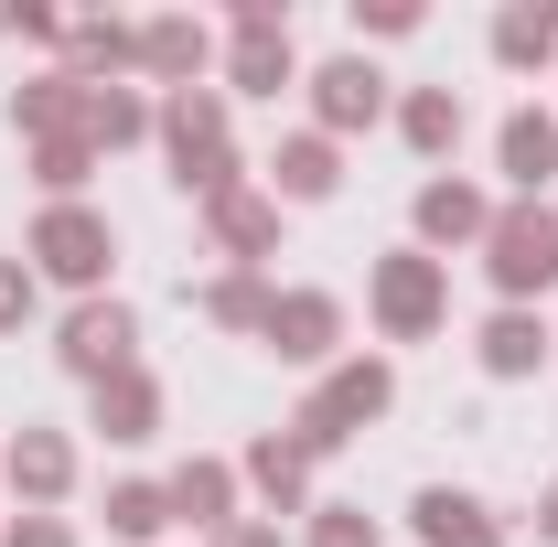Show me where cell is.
<instances>
[{"mask_svg": "<svg viewBox=\"0 0 558 547\" xmlns=\"http://www.w3.org/2000/svg\"><path fill=\"white\" fill-rule=\"evenodd\" d=\"M150 139H161V161H172V183L183 194H226L236 183V139H226V86H183V97H161V119H150Z\"/></svg>", "mask_w": 558, "mask_h": 547, "instance_id": "obj_1", "label": "cell"}, {"mask_svg": "<svg viewBox=\"0 0 558 547\" xmlns=\"http://www.w3.org/2000/svg\"><path fill=\"white\" fill-rule=\"evenodd\" d=\"M387 409H398V376H387L376 354H354V365H333V376H323V387L301 398L290 440H301L312 462H333V451H344L354 429H365V418H387Z\"/></svg>", "mask_w": 558, "mask_h": 547, "instance_id": "obj_2", "label": "cell"}, {"mask_svg": "<svg viewBox=\"0 0 558 547\" xmlns=\"http://www.w3.org/2000/svg\"><path fill=\"white\" fill-rule=\"evenodd\" d=\"M484 269H494V290H505V312H526V301L558 279V205H494Z\"/></svg>", "mask_w": 558, "mask_h": 547, "instance_id": "obj_3", "label": "cell"}, {"mask_svg": "<svg viewBox=\"0 0 558 547\" xmlns=\"http://www.w3.org/2000/svg\"><path fill=\"white\" fill-rule=\"evenodd\" d=\"M365 301H376V333H387V343H429L440 312H451V279H440L429 247H398V258H376Z\"/></svg>", "mask_w": 558, "mask_h": 547, "instance_id": "obj_4", "label": "cell"}, {"mask_svg": "<svg viewBox=\"0 0 558 547\" xmlns=\"http://www.w3.org/2000/svg\"><path fill=\"white\" fill-rule=\"evenodd\" d=\"M108 258H119L108 215H86V205H44V226H33V279H65V290H86V301H97Z\"/></svg>", "mask_w": 558, "mask_h": 547, "instance_id": "obj_5", "label": "cell"}, {"mask_svg": "<svg viewBox=\"0 0 558 547\" xmlns=\"http://www.w3.org/2000/svg\"><path fill=\"white\" fill-rule=\"evenodd\" d=\"M301 75L290 54V11L279 0H236V44H226V97H279Z\"/></svg>", "mask_w": 558, "mask_h": 547, "instance_id": "obj_6", "label": "cell"}, {"mask_svg": "<svg viewBox=\"0 0 558 547\" xmlns=\"http://www.w3.org/2000/svg\"><path fill=\"white\" fill-rule=\"evenodd\" d=\"M54 354H65V376H119V365H140V323H130V301H75L65 312V333H54Z\"/></svg>", "mask_w": 558, "mask_h": 547, "instance_id": "obj_7", "label": "cell"}, {"mask_svg": "<svg viewBox=\"0 0 558 547\" xmlns=\"http://www.w3.org/2000/svg\"><path fill=\"white\" fill-rule=\"evenodd\" d=\"M258 343H269V354H290V365H323V354L344 343V301H333V290H279Z\"/></svg>", "mask_w": 558, "mask_h": 547, "instance_id": "obj_8", "label": "cell"}, {"mask_svg": "<svg viewBox=\"0 0 558 547\" xmlns=\"http://www.w3.org/2000/svg\"><path fill=\"white\" fill-rule=\"evenodd\" d=\"M0 473H11V494H22V515H44V505L75 494V440L65 429H22V440L0 451Z\"/></svg>", "mask_w": 558, "mask_h": 547, "instance_id": "obj_9", "label": "cell"}, {"mask_svg": "<svg viewBox=\"0 0 558 547\" xmlns=\"http://www.w3.org/2000/svg\"><path fill=\"white\" fill-rule=\"evenodd\" d=\"M312 119H323V139L333 130H376V119H387V75L365 65V54H333V65L312 75Z\"/></svg>", "mask_w": 558, "mask_h": 547, "instance_id": "obj_10", "label": "cell"}, {"mask_svg": "<svg viewBox=\"0 0 558 547\" xmlns=\"http://www.w3.org/2000/svg\"><path fill=\"white\" fill-rule=\"evenodd\" d=\"M494 161H505L515 205H537V194L558 183V119H548V108H515V119L494 130Z\"/></svg>", "mask_w": 558, "mask_h": 547, "instance_id": "obj_11", "label": "cell"}, {"mask_svg": "<svg viewBox=\"0 0 558 547\" xmlns=\"http://www.w3.org/2000/svg\"><path fill=\"white\" fill-rule=\"evenodd\" d=\"M409 226H418V247H484V226H494V194H473V183H418V205H409Z\"/></svg>", "mask_w": 558, "mask_h": 547, "instance_id": "obj_12", "label": "cell"}, {"mask_svg": "<svg viewBox=\"0 0 558 547\" xmlns=\"http://www.w3.org/2000/svg\"><path fill=\"white\" fill-rule=\"evenodd\" d=\"M11 130L33 139V150H44V139H86V75H33V86H11Z\"/></svg>", "mask_w": 558, "mask_h": 547, "instance_id": "obj_13", "label": "cell"}, {"mask_svg": "<svg viewBox=\"0 0 558 547\" xmlns=\"http://www.w3.org/2000/svg\"><path fill=\"white\" fill-rule=\"evenodd\" d=\"M205 65H215V33L194 22V11H161V22H140V75H161V86L183 97Z\"/></svg>", "mask_w": 558, "mask_h": 547, "instance_id": "obj_14", "label": "cell"}, {"mask_svg": "<svg viewBox=\"0 0 558 547\" xmlns=\"http://www.w3.org/2000/svg\"><path fill=\"white\" fill-rule=\"evenodd\" d=\"M409 526H418V547H505L494 505H484V494H451V483H429V494H418Z\"/></svg>", "mask_w": 558, "mask_h": 547, "instance_id": "obj_15", "label": "cell"}, {"mask_svg": "<svg viewBox=\"0 0 558 547\" xmlns=\"http://www.w3.org/2000/svg\"><path fill=\"white\" fill-rule=\"evenodd\" d=\"M344 183V150L323 130H301V139H279V161H269V205H323Z\"/></svg>", "mask_w": 558, "mask_h": 547, "instance_id": "obj_16", "label": "cell"}, {"mask_svg": "<svg viewBox=\"0 0 558 547\" xmlns=\"http://www.w3.org/2000/svg\"><path fill=\"white\" fill-rule=\"evenodd\" d=\"M205 215H215V247H226V258H269L279 247V205L258 194V183H226Z\"/></svg>", "mask_w": 558, "mask_h": 547, "instance_id": "obj_17", "label": "cell"}, {"mask_svg": "<svg viewBox=\"0 0 558 547\" xmlns=\"http://www.w3.org/2000/svg\"><path fill=\"white\" fill-rule=\"evenodd\" d=\"M473 354H484V376H505V387H515V376H537V365L558 354V333L537 323V312H494Z\"/></svg>", "mask_w": 558, "mask_h": 547, "instance_id": "obj_18", "label": "cell"}, {"mask_svg": "<svg viewBox=\"0 0 558 547\" xmlns=\"http://www.w3.org/2000/svg\"><path fill=\"white\" fill-rule=\"evenodd\" d=\"M398 139H409L418 161H451V150H462V97H451V86H409V97H398Z\"/></svg>", "mask_w": 558, "mask_h": 547, "instance_id": "obj_19", "label": "cell"}, {"mask_svg": "<svg viewBox=\"0 0 558 547\" xmlns=\"http://www.w3.org/2000/svg\"><path fill=\"white\" fill-rule=\"evenodd\" d=\"M97 429H108V440H150V429H161V387H150V365L97 376Z\"/></svg>", "mask_w": 558, "mask_h": 547, "instance_id": "obj_20", "label": "cell"}, {"mask_svg": "<svg viewBox=\"0 0 558 547\" xmlns=\"http://www.w3.org/2000/svg\"><path fill=\"white\" fill-rule=\"evenodd\" d=\"M161 494H172V515H183V526H205V537L236 526V473H226V462H183Z\"/></svg>", "mask_w": 558, "mask_h": 547, "instance_id": "obj_21", "label": "cell"}, {"mask_svg": "<svg viewBox=\"0 0 558 547\" xmlns=\"http://www.w3.org/2000/svg\"><path fill=\"white\" fill-rule=\"evenodd\" d=\"M494 54H505L515 75L548 65L558 54V0H505V11H494Z\"/></svg>", "mask_w": 558, "mask_h": 547, "instance_id": "obj_22", "label": "cell"}, {"mask_svg": "<svg viewBox=\"0 0 558 547\" xmlns=\"http://www.w3.org/2000/svg\"><path fill=\"white\" fill-rule=\"evenodd\" d=\"M247 483H258V494H269L279 515H301V494H312V451H301V440H290V429H269V440H258V451H247Z\"/></svg>", "mask_w": 558, "mask_h": 547, "instance_id": "obj_23", "label": "cell"}, {"mask_svg": "<svg viewBox=\"0 0 558 547\" xmlns=\"http://www.w3.org/2000/svg\"><path fill=\"white\" fill-rule=\"evenodd\" d=\"M269 279L258 269H226V279H205V323H226V333H269Z\"/></svg>", "mask_w": 558, "mask_h": 547, "instance_id": "obj_24", "label": "cell"}, {"mask_svg": "<svg viewBox=\"0 0 558 547\" xmlns=\"http://www.w3.org/2000/svg\"><path fill=\"white\" fill-rule=\"evenodd\" d=\"M150 119L161 108H140L130 86H86V150H130V139H150Z\"/></svg>", "mask_w": 558, "mask_h": 547, "instance_id": "obj_25", "label": "cell"}, {"mask_svg": "<svg viewBox=\"0 0 558 547\" xmlns=\"http://www.w3.org/2000/svg\"><path fill=\"white\" fill-rule=\"evenodd\" d=\"M161 526H172V494H161V483H108V537L150 547Z\"/></svg>", "mask_w": 558, "mask_h": 547, "instance_id": "obj_26", "label": "cell"}, {"mask_svg": "<svg viewBox=\"0 0 558 547\" xmlns=\"http://www.w3.org/2000/svg\"><path fill=\"white\" fill-rule=\"evenodd\" d=\"M86 161H97L86 139H44V150H33V183H44L54 205H75V183H86Z\"/></svg>", "mask_w": 558, "mask_h": 547, "instance_id": "obj_27", "label": "cell"}, {"mask_svg": "<svg viewBox=\"0 0 558 547\" xmlns=\"http://www.w3.org/2000/svg\"><path fill=\"white\" fill-rule=\"evenodd\" d=\"M312 515V547H376V515L365 505H301Z\"/></svg>", "mask_w": 558, "mask_h": 547, "instance_id": "obj_28", "label": "cell"}, {"mask_svg": "<svg viewBox=\"0 0 558 547\" xmlns=\"http://www.w3.org/2000/svg\"><path fill=\"white\" fill-rule=\"evenodd\" d=\"M33 301H44L33 258H0V333H22V323H33Z\"/></svg>", "mask_w": 558, "mask_h": 547, "instance_id": "obj_29", "label": "cell"}, {"mask_svg": "<svg viewBox=\"0 0 558 547\" xmlns=\"http://www.w3.org/2000/svg\"><path fill=\"white\" fill-rule=\"evenodd\" d=\"M0 547H75V526H65V515H11Z\"/></svg>", "mask_w": 558, "mask_h": 547, "instance_id": "obj_30", "label": "cell"}, {"mask_svg": "<svg viewBox=\"0 0 558 547\" xmlns=\"http://www.w3.org/2000/svg\"><path fill=\"white\" fill-rule=\"evenodd\" d=\"M354 33H418V0H354Z\"/></svg>", "mask_w": 558, "mask_h": 547, "instance_id": "obj_31", "label": "cell"}, {"mask_svg": "<svg viewBox=\"0 0 558 547\" xmlns=\"http://www.w3.org/2000/svg\"><path fill=\"white\" fill-rule=\"evenodd\" d=\"M215 547H290V537H279L269 515H236V526H226V537H215Z\"/></svg>", "mask_w": 558, "mask_h": 547, "instance_id": "obj_32", "label": "cell"}, {"mask_svg": "<svg viewBox=\"0 0 558 547\" xmlns=\"http://www.w3.org/2000/svg\"><path fill=\"white\" fill-rule=\"evenodd\" d=\"M537 537L558 547V483H548V494H537Z\"/></svg>", "mask_w": 558, "mask_h": 547, "instance_id": "obj_33", "label": "cell"}]
</instances>
